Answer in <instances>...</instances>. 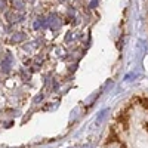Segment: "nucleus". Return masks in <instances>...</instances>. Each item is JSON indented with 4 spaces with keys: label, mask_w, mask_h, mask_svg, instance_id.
Here are the masks:
<instances>
[{
    "label": "nucleus",
    "mask_w": 148,
    "mask_h": 148,
    "mask_svg": "<svg viewBox=\"0 0 148 148\" xmlns=\"http://www.w3.org/2000/svg\"><path fill=\"white\" fill-rule=\"evenodd\" d=\"M43 27H46V21H45L43 16H39L37 21H36V24H34V28L39 30V28H43Z\"/></svg>",
    "instance_id": "4"
},
{
    "label": "nucleus",
    "mask_w": 148,
    "mask_h": 148,
    "mask_svg": "<svg viewBox=\"0 0 148 148\" xmlns=\"http://www.w3.org/2000/svg\"><path fill=\"white\" fill-rule=\"evenodd\" d=\"M96 5H98V0H93V2L90 3V8H95Z\"/></svg>",
    "instance_id": "7"
},
{
    "label": "nucleus",
    "mask_w": 148,
    "mask_h": 148,
    "mask_svg": "<svg viewBox=\"0 0 148 148\" xmlns=\"http://www.w3.org/2000/svg\"><path fill=\"white\" fill-rule=\"evenodd\" d=\"M5 6H6V0H0V10L5 9Z\"/></svg>",
    "instance_id": "6"
},
{
    "label": "nucleus",
    "mask_w": 148,
    "mask_h": 148,
    "mask_svg": "<svg viewBox=\"0 0 148 148\" xmlns=\"http://www.w3.org/2000/svg\"><path fill=\"white\" fill-rule=\"evenodd\" d=\"M47 25L51 27V30H58L59 25H61V19L55 14H52L51 16H49V19H47Z\"/></svg>",
    "instance_id": "1"
},
{
    "label": "nucleus",
    "mask_w": 148,
    "mask_h": 148,
    "mask_svg": "<svg viewBox=\"0 0 148 148\" xmlns=\"http://www.w3.org/2000/svg\"><path fill=\"white\" fill-rule=\"evenodd\" d=\"M14 6H15V9H18V10H22V9H24V3L21 2V0H14Z\"/></svg>",
    "instance_id": "5"
},
{
    "label": "nucleus",
    "mask_w": 148,
    "mask_h": 148,
    "mask_svg": "<svg viewBox=\"0 0 148 148\" xmlns=\"http://www.w3.org/2000/svg\"><path fill=\"white\" fill-rule=\"evenodd\" d=\"M25 39H27L25 33H15L14 36L10 37V42L12 43H21V42H24Z\"/></svg>",
    "instance_id": "2"
},
{
    "label": "nucleus",
    "mask_w": 148,
    "mask_h": 148,
    "mask_svg": "<svg viewBox=\"0 0 148 148\" xmlns=\"http://www.w3.org/2000/svg\"><path fill=\"white\" fill-rule=\"evenodd\" d=\"M6 18H8V21H10V22H16V21H21V19H22V15H16L15 12H8Z\"/></svg>",
    "instance_id": "3"
}]
</instances>
